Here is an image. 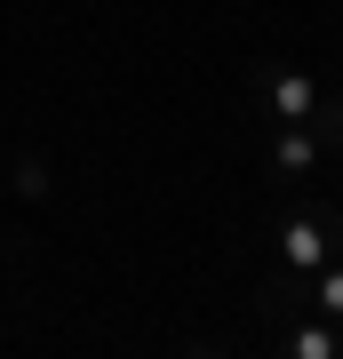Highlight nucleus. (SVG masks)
Returning <instances> with one entry per match:
<instances>
[{"label": "nucleus", "mask_w": 343, "mask_h": 359, "mask_svg": "<svg viewBox=\"0 0 343 359\" xmlns=\"http://www.w3.org/2000/svg\"><path fill=\"white\" fill-rule=\"evenodd\" d=\"M319 311H343V271H335V280H319Z\"/></svg>", "instance_id": "39448f33"}, {"label": "nucleus", "mask_w": 343, "mask_h": 359, "mask_svg": "<svg viewBox=\"0 0 343 359\" xmlns=\"http://www.w3.org/2000/svg\"><path fill=\"white\" fill-rule=\"evenodd\" d=\"M295 351H304V359H328L335 344H328V327H304V335H295Z\"/></svg>", "instance_id": "20e7f679"}, {"label": "nucleus", "mask_w": 343, "mask_h": 359, "mask_svg": "<svg viewBox=\"0 0 343 359\" xmlns=\"http://www.w3.org/2000/svg\"><path fill=\"white\" fill-rule=\"evenodd\" d=\"M271 112H280V120H311L319 112V80L311 72H288L280 88H271Z\"/></svg>", "instance_id": "f03ea898"}, {"label": "nucleus", "mask_w": 343, "mask_h": 359, "mask_svg": "<svg viewBox=\"0 0 343 359\" xmlns=\"http://www.w3.org/2000/svg\"><path fill=\"white\" fill-rule=\"evenodd\" d=\"M280 168H295V176L319 168V144H311V136H288V144H280Z\"/></svg>", "instance_id": "7ed1b4c3"}, {"label": "nucleus", "mask_w": 343, "mask_h": 359, "mask_svg": "<svg viewBox=\"0 0 343 359\" xmlns=\"http://www.w3.org/2000/svg\"><path fill=\"white\" fill-rule=\"evenodd\" d=\"M328 248H335V231H328V224H288V231H280L288 271H319V264H328Z\"/></svg>", "instance_id": "f257e3e1"}]
</instances>
